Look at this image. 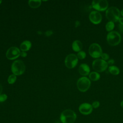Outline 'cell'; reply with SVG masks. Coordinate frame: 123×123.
I'll return each mask as SVG.
<instances>
[{
    "label": "cell",
    "mask_w": 123,
    "mask_h": 123,
    "mask_svg": "<svg viewBox=\"0 0 123 123\" xmlns=\"http://www.w3.org/2000/svg\"><path fill=\"white\" fill-rule=\"evenodd\" d=\"M75 112L70 109L63 111L61 114L60 120L62 123H74L76 119Z\"/></svg>",
    "instance_id": "obj_1"
},
{
    "label": "cell",
    "mask_w": 123,
    "mask_h": 123,
    "mask_svg": "<svg viewBox=\"0 0 123 123\" xmlns=\"http://www.w3.org/2000/svg\"><path fill=\"white\" fill-rule=\"evenodd\" d=\"M106 17L109 21L116 22L120 18L121 12L116 7L112 6L108 8L106 11Z\"/></svg>",
    "instance_id": "obj_2"
},
{
    "label": "cell",
    "mask_w": 123,
    "mask_h": 123,
    "mask_svg": "<svg viewBox=\"0 0 123 123\" xmlns=\"http://www.w3.org/2000/svg\"><path fill=\"white\" fill-rule=\"evenodd\" d=\"M107 41L111 46L118 45L121 41V36L119 33L115 31L110 32L107 35Z\"/></svg>",
    "instance_id": "obj_3"
},
{
    "label": "cell",
    "mask_w": 123,
    "mask_h": 123,
    "mask_svg": "<svg viewBox=\"0 0 123 123\" xmlns=\"http://www.w3.org/2000/svg\"><path fill=\"white\" fill-rule=\"evenodd\" d=\"M12 71L13 74L15 75L22 74L25 70V66L21 60L15 61L12 64L11 67Z\"/></svg>",
    "instance_id": "obj_4"
},
{
    "label": "cell",
    "mask_w": 123,
    "mask_h": 123,
    "mask_svg": "<svg viewBox=\"0 0 123 123\" xmlns=\"http://www.w3.org/2000/svg\"><path fill=\"white\" fill-rule=\"evenodd\" d=\"M92 67L97 72H102L108 67V63L102 59H97L92 62Z\"/></svg>",
    "instance_id": "obj_5"
},
{
    "label": "cell",
    "mask_w": 123,
    "mask_h": 123,
    "mask_svg": "<svg viewBox=\"0 0 123 123\" xmlns=\"http://www.w3.org/2000/svg\"><path fill=\"white\" fill-rule=\"evenodd\" d=\"M91 85V82L87 77L83 76L78 80L77 82V86L79 90L84 92L86 91L89 88Z\"/></svg>",
    "instance_id": "obj_6"
},
{
    "label": "cell",
    "mask_w": 123,
    "mask_h": 123,
    "mask_svg": "<svg viewBox=\"0 0 123 123\" xmlns=\"http://www.w3.org/2000/svg\"><path fill=\"white\" fill-rule=\"evenodd\" d=\"M89 55L94 58H98L100 57L102 53V49L100 46L96 43L91 44L88 48Z\"/></svg>",
    "instance_id": "obj_7"
},
{
    "label": "cell",
    "mask_w": 123,
    "mask_h": 123,
    "mask_svg": "<svg viewBox=\"0 0 123 123\" xmlns=\"http://www.w3.org/2000/svg\"><path fill=\"white\" fill-rule=\"evenodd\" d=\"M109 3L106 0H94L92 6L97 11H104L108 9Z\"/></svg>",
    "instance_id": "obj_8"
},
{
    "label": "cell",
    "mask_w": 123,
    "mask_h": 123,
    "mask_svg": "<svg viewBox=\"0 0 123 123\" xmlns=\"http://www.w3.org/2000/svg\"><path fill=\"white\" fill-rule=\"evenodd\" d=\"M78 63V58L74 54H70L68 55L65 59V64L66 66L72 69L76 66Z\"/></svg>",
    "instance_id": "obj_9"
},
{
    "label": "cell",
    "mask_w": 123,
    "mask_h": 123,
    "mask_svg": "<svg viewBox=\"0 0 123 123\" xmlns=\"http://www.w3.org/2000/svg\"><path fill=\"white\" fill-rule=\"evenodd\" d=\"M20 54V50L17 47H12L7 50L6 56L9 60H12L18 58Z\"/></svg>",
    "instance_id": "obj_10"
},
{
    "label": "cell",
    "mask_w": 123,
    "mask_h": 123,
    "mask_svg": "<svg viewBox=\"0 0 123 123\" xmlns=\"http://www.w3.org/2000/svg\"><path fill=\"white\" fill-rule=\"evenodd\" d=\"M89 18L91 23L95 25H98L101 22L102 15L99 12L93 11L90 13Z\"/></svg>",
    "instance_id": "obj_11"
},
{
    "label": "cell",
    "mask_w": 123,
    "mask_h": 123,
    "mask_svg": "<svg viewBox=\"0 0 123 123\" xmlns=\"http://www.w3.org/2000/svg\"><path fill=\"white\" fill-rule=\"evenodd\" d=\"M79 111L83 115H88L92 112L93 107L88 103H83L79 106Z\"/></svg>",
    "instance_id": "obj_12"
},
{
    "label": "cell",
    "mask_w": 123,
    "mask_h": 123,
    "mask_svg": "<svg viewBox=\"0 0 123 123\" xmlns=\"http://www.w3.org/2000/svg\"><path fill=\"white\" fill-rule=\"evenodd\" d=\"M90 68L86 63H82L80 65L78 71L80 74L83 76H86L90 74Z\"/></svg>",
    "instance_id": "obj_13"
},
{
    "label": "cell",
    "mask_w": 123,
    "mask_h": 123,
    "mask_svg": "<svg viewBox=\"0 0 123 123\" xmlns=\"http://www.w3.org/2000/svg\"><path fill=\"white\" fill-rule=\"evenodd\" d=\"M72 49L75 52H79L81 51L83 48V44L82 42L78 40H76L74 41L72 43Z\"/></svg>",
    "instance_id": "obj_14"
},
{
    "label": "cell",
    "mask_w": 123,
    "mask_h": 123,
    "mask_svg": "<svg viewBox=\"0 0 123 123\" xmlns=\"http://www.w3.org/2000/svg\"><path fill=\"white\" fill-rule=\"evenodd\" d=\"M32 44L30 41H24L20 45V49L22 51H26L29 50L31 47Z\"/></svg>",
    "instance_id": "obj_15"
},
{
    "label": "cell",
    "mask_w": 123,
    "mask_h": 123,
    "mask_svg": "<svg viewBox=\"0 0 123 123\" xmlns=\"http://www.w3.org/2000/svg\"><path fill=\"white\" fill-rule=\"evenodd\" d=\"M41 1L40 0H30L28 1V5L32 8H37L41 5Z\"/></svg>",
    "instance_id": "obj_16"
},
{
    "label": "cell",
    "mask_w": 123,
    "mask_h": 123,
    "mask_svg": "<svg viewBox=\"0 0 123 123\" xmlns=\"http://www.w3.org/2000/svg\"><path fill=\"white\" fill-rule=\"evenodd\" d=\"M89 78L93 81H96L99 79L100 74L97 72H92L89 74Z\"/></svg>",
    "instance_id": "obj_17"
},
{
    "label": "cell",
    "mask_w": 123,
    "mask_h": 123,
    "mask_svg": "<svg viewBox=\"0 0 123 123\" xmlns=\"http://www.w3.org/2000/svg\"><path fill=\"white\" fill-rule=\"evenodd\" d=\"M109 72L112 74L118 75L120 73L119 69L116 66H110L108 68Z\"/></svg>",
    "instance_id": "obj_18"
},
{
    "label": "cell",
    "mask_w": 123,
    "mask_h": 123,
    "mask_svg": "<svg viewBox=\"0 0 123 123\" xmlns=\"http://www.w3.org/2000/svg\"><path fill=\"white\" fill-rule=\"evenodd\" d=\"M114 25H114V22H112L111 21H109L106 24L105 28H106V30L108 32L112 31V30L114 28Z\"/></svg>",
    "instance_id": "obj_19"
},
{
    "label": "cell",
    "mask_w": 123,
    "mask_h": 123,
    "mask_svg": "<svg viewBox=\"0 0 123 123\" xmlns=\"http://www.w3.org/2000/svg\"><path fill=\"white\" fill-rule=\"evenodd\" d=\"M16 80V76L14 74H12L10 75L8 78V82L10 84H13L15 82Z\"/></svg>",
    "instance_id": "obj_20"
},
{
    "label": "cell",
    "mask_w": 123,
    "mask_h": 123,
    "mask_svg": "<svg viewBox=\"0 0 123 123\" xmlns=\"http://www.w3.org/2000/svg\"><path fill=\"white\" fill-rule=\"evenodd\" d=\"M77 57L79 59H81V60L84 59L86 57V53L84 51H80L78 52V53H77Z\"/></svg>",
    "instance_id": "obj_21"
},
{
    "label": "cell",
    "mask_w": 123,
    "mask_h": 123,
    "mask_svg": "<svg viewBox=\"0 0 123 123\" xmlns=\"http://www.w3.org/2000/svg\"><path fill=\"white\" fill-rule=\"evenodd\" d=\"M102 59L104 61H107L109 59V55L106 53H102L100 56Z\"/></svg>",
    "instance_id": "obj_22"
},
{
    "label": "cell",
    "mask_w": 123,
    "mask_h": 123,
    "mask_svg": "<svg viewBox=\"0 0 123 123\" xmlns=\"http://www.w3.org/2000/svg\"><path fill=\"white\" fill-rule=\"evenodd\" d=\"M7 99V96L5 94L0 95V102H2L5 101Z\"/></svg>",
    "instance_id": "obj_23"
},
{
    "label": "cell",
    "mask_w": 123,
    "mask_h": 123,
    "mask_svg": "<svg viewBox=\"0 0 123 123\" xmlns=\"http://www.w3.org/2000/svg\"><path fill=\"white\" fill-rule=\"evenodd\" d=\"M99 105H100V103L98 101H95L92 104V106L93 108H95V109L98 108L99 106Z\"/></svg>",
    "instance_id": "obj_24"
},
{
    "label": "cell",
    "mask_w": 123,
    "mask_h": 123,
    "mask_svg": "<svg viewBox=\"0 0 123 123\" xmlns=\"http://www.w3.org/2000/svg\"><path fill=\"white\" fill-rule=\"evenodd\" d=\"M107 63H108V64H109L111 66H112V65H113L114 63V60L112 59H110L108 61Z\"/></svg>",
    "instance_id": "obj_25"
},
{
    "label": "cell",
    "mask_w": 123,
    "mask_h": 123,
    "mask_svg": "<svg viewBox=\"0 0 123 123\" xmlns=\"http://www.w3.org/2000/svg\"><path fill=\"white\" fill-rule=\"evenodd\" d=\"M20 55L22 57H25L27 56V53L25 51H22L21 52V54Z\"/></svg>",
    "instance_id": "obj_26"
},
{
    "label": "cell",
    "mask_w": 123,
    "mask_h": 123,
    "mask_svg": "<svg viewBox=\"0 0 123 123\" xmlns=\"http://www.w3.org/2000/svg\"><path fill=\"white\" fill-rule=\"evenodd\" d=\"M118 28H119V29L120 30L121 32H123V25H122L121 24L119 25Z\"/></svg>",
    "instance_id": "obj_27"
},
{
    "label": "cell",
    "mask_w": 123,
    "mask_h": 123,
    "mask_svg": "<svg viewBox=\"0 0 123 123\" xmlns=\"http://www.w3.org/2000/svg\"><path fill=\"white\" fill-rule=\"evenodd\" d=\"M118 21L120 23V24L123 25V17H120Z\"/></svg>",
    "instance_id": "obj_28"
},
{
    "label": "cell",
    "mask_w": 123,
    "mask_h": 123,
    "mask_svg": "<svg viewBox=\"0 0 123 123\" xmlns=\"http://www.w3.org/2000/svg\"><path fill=\"white\" fill-rule=\"evenodd\" d=\"M80 25V22H79V21H76V22H75V26L76 27H77L78 26H79Z\"/></svg>",
    "instance_id": "obj_29"
},
{
    "label": "cell",
    "mask_w": 123,
    "mask_h": 123,
    "mask_svg": "<svg viewBox=\"0 0 123 123\" xmlns=\"http://www.w3.org/2000/svg\"><path fill=\"white\" fill-rule=\"evenodd\" d=\"M2 86L0 83V95L1 94V93L2 92Z\"/></svg>",
    "instance_id": "obj_30"
},
{
    "label": "cell",
    "mask_w": 123,
    "mask_h": 123,
    "mask_svg": "<svg viewBox=\"0 0 123 123\" xmlns=\"http://www.w3.org/2000/svg\"><path fill=\"white\" fill-rule=\"evenodd\" d=\"M120 105H121V107H122V108H123V100H122V101H121Z\"/></svg>",
    "instance_id": "obj_31"
},
{
    "label": "cell",
    "mask_w": 123,
    "mask_h": 123,
    "mask_svg": "<svg viewBox=\"0 0 123 123\" xmlns=\"http://www.w3.org/2000/svg\"><path fill=\"white\" fill-rule=\"evenodd\" d=\"M121 14L123 16V9L121 11Z\"/></svg>",
    "instance_id": "obj_32"
},
{
    "label": "cell",
    "mask_w": 123,
    "mask_h": 123,
    "mask_svg": "<svg viewBox=\"0 0 123 123\" xmlns=\"http://www.w3.org/2000/svg\"><path fill=\"white\" fill-rule=\"evenodd\" d=\"M1 2H2V1L1 0H0V4L1 3Z\"/></svg>",
    "instance_id": "obj_33"
}]
</instances>
